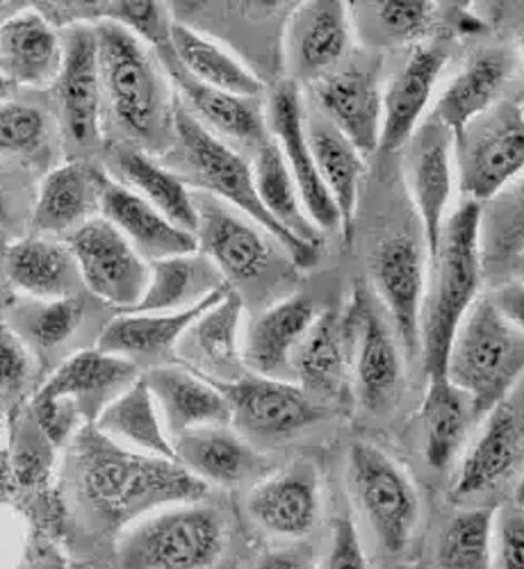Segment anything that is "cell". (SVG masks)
Here are the masks:
<instances>
[{
	"label": "cell",
	"instance_id": "6da1fadb",
	"mask_svg": "<svg viewBox=\"0 0 524 569\" xmlns=\"http://www.w3.org/2000/svg\"><path fill=\"white\" fill-rule=\"evenodd\" d=\"M67 492L91 536L119 540L156 510L206 501L210 488L178 460L126 449L85 423L69 451Z\"/></svg>",
	"mask_w": 524,
	"mask_h": 569
},
{
	"label": "cell",
	"instance_id": "7a4b0ae2",
	"mask_svg": "<svg viewBox=\"0 0 524 569\" xmlns=\"http://www.w3.org/2000/svg\"><path fill=\"white\" fill-rule=\"evenodd\" d=\"M482 203L463 201L449 212L441 244L428 262L426 295L419 321V362L424 376L447 373L456 330L482 297Z\"/></svg>",
	"mask_w": 524,
	"mask_h": 569
},
{
	"label": "cell",
	"instance_id": "3957f363",
	"mask_svg": "<svg viewBox=\"0 0 524 569\" xmlns=\"http://www.w3.org/2000/svg\"><path fill=\"white\" fill-rule=\"evenodd\" d=\"M99 64L110 117L126 141L141 151H169L174 144V110L160 60L156 62L137 34L115 21L93 23Z\"/></svg>",
	"mask_w": 524,
	"mask_h": 569
},
{
	"label": "cell",
	"instance_id": "277c9868",
	"mask_svg": "<svg viewBox=\"0 0 524 569\" xmlns=\"http://www.w3.org/2000/svg\"><path fill=\"white\" fill-rule=\"evenodd\" d=\"M169 151H174V160L182 171L178 176L187 184L192 182L204 194H210L256 221L288 251L297 267H313L317 262L319 251L295 240L263 208L256 192L251 162L204 128L178 99L174 110V144Z\"/></svg>",
	"mask_w": 524,
	"mask_h": 569
},
{
	"label": "cell",
	"instance_id": "5b68a950",
	"mask_svg": "<svg viewBox=\"0 0 524 569\" xmlns=\"http://www.w3.org/2000/svg\"><path fill=\"white\" fill-rule=\"evenodd\" d=\"M228 519L208 503H178L141 517L117 540L119 569H217L228 553Z\"/></svg>",
	"mask_w": 524,
	"mask_h": 569
},
{
	"label": "cell",
	"instance_id": "8992f818",
	"mask_svg": "<svg viewBox=\"0 0 524 569\" xmlns=\"http://www.w3.org/2000/svg\"><path fill=\"white\" fill-rule=\"evenodd\" d=\"M522 373L524 338L482 295L456 330L447 358L449 381L472 399L482 419L515 390Z\"/></svg>",
	"mask_w": 524,
	"mask_h": 569
},
{
	"label": "cell",
	"instance_id": "52a82bcc",
	"mask_svg": "<svg viewBox=\"0 0 524 569\" xmlns=\"http://www.w3.org/2000/svg\"><path fill=\"white\" fill-rule=\"evenodd\" d=\"M456 182L465 201L488 203L524 171V97L506 93L454 137Z\"/></svg>",
	"mask_w": 524,
	"mask_h": 569
},
{
	"label": "cell",
	"instance_id": "ba28073f",
	"mask_svg": "<svg viewBox=\"0 0 524 569\" xmlns=\"http://www.w3.org/2000/svg\"><path fill=\"white\" fill-rule=\"evenodd\" d=\"M347 488L378 547L390 556L406 553L422 517L408 471L376 445L356 442L347 456Z\"/></svg>",
	"mask_w": 524,
	"mask_h": 569
},
{
	"label": "cell",
	"instance_id": "9c48e42d",
	"mask_svg": "<svg viewBox=\"0 0 524 569\" xmlns=\"http://www.w3.org/2000/svg\"><path fill=\"white\" fill-rule=\"evenodd\" d=\"M522 469L524 392L515 388L482 417L479 431L456 460L449 499L458 508L484 506V499L515 486Z\"/></svg>",
	"mask_w": 524,
	"mask_h": 569
},
{
	"label": "cell",
	"instance_id": "30bf717a",
	"mask_svg": "<svg viewBox=\"0 0 524 569\" xmlns=\"http://www.w3.org/2000/svg\"><path fill=\"white\" fill-rule=\"evenodd\" d=\"M199 212L197 244L235 292L256 288L267 276L295 269L297 264L274 237L235 208L195 192Z\"/></svg>",
	"mask_w": 524,
	"mask_h": 569
},
{
	"label": "cell",
	"instance_id": "8fae6325",
	"mask_svg": "<svg viewBox=\"0 0 524 569\" xmlns=\"http://www.w3.org/2000/svg\"><path fill=\"white\" fill-rule=\"evenodd\" d=\"M352 326V392L369 415H388L404 395L406 356L372 290L358 288L345 310Z\"/></svg>",
	"mask_w": 524,
	"mask_h": 569
},
{
	"label": "cell",
	"instance_id": "7c38bea8",
	"mask_svg": "<svg viewBox=\"0 0 524 569\" xmlns=\"http://www.w3.org/2000/svg\"><path fill=\"white\" fill-rule=\"evenodd\" d=\"M217 388L228 399L230 426L254 447L285 445L324 419L322 403L295 381L245 373Z\"/></svg>",
	"mask_w": 524,
	"mask_h": 569
},
{
	"label": "cell",
	"instance_id": "4fadbf2b",
	"mask_svg": "<svg viewBox=\"0 0 524 569\" xmlns=\"http://www.w3.org/2000/svg\"><path fill=\"white\" fill-rule=\"evenodd\" d=\"M67 247L76 258L85 288L103 303L126 312L149 288V262L137 253L106 217L89 219L69 232Z\"/></svg>",
	"mask_w": 524,
	"mask_h": 569
},
{
	"label": "cell",
	"instance_id": "5bb4252c",
	"mask_svg": "<svg viewBox=\"0 0 524 569\" xmlns=\"http://www.w3.org/2000/svg\"><path fill=\"white\" fill-rule=\"evenodd\" d=\"M374 297L384 308L408 362H419V321L426 295L428 256L424 242L390 234L369 256Z\"/></svg>",
	"mask_w": 524,
	"mask_h": 569
},
{
	"label": "cell",
	"instance_id": "9a60e30c",
	"mask_svg": "<svg viewBox=\"0 0 524 569\" xmlns=\"http://www.w3.org/2000/svg\"><path fill=\"white\" fill-rule=\"evenodd\" d=\"M404 151V178L411 201L422 223V242L434 260L441 232L452 203L456 167H454V134L434 117H426Z\"/></svg>",
	"mask_w": 524,
	"mask_h": 569
},
{
	"label": "cell",
	"instance_id": "2e32d148",
	"mask_svg": "<svg viewBox=\"0 0 524 569\" xmlns=\"http://www.w3.org/2000/svg\"><path fill=\"white\" fill-rule=\"evenodd\" d=\"M265 112H267L269 134L278 144L285 158V164H288L299 187V194L310 221L322 234L340 230L343 228L340 212L336 203H333L326 184L322 182V176L317 171V164L308 144L301 87L290 78L280 80L269 93Z\"/></svg>",
	"mask_w": 524,
	"mask_h": 569
},
{
	"label": "cell",
	"instance_id": "e0dca14e",
	"mask_svg": "<svg viewBox=\"0 0 524 569\" xmlns=\"http://www.w3.org/2000/svg\"><path fill=\"white\" fill-rule=\"evenodd\" d=\"M53 84L65 137L85 151L101 147L103 82L93 26H76L69 30L62 69Z\"/></svg>",
	"mask_w": 524,
	"mask_h": 569
},
{
	"label": "cell",
	"instance_id": "ac0fdd59",
	"mask_svg": "<svg viewBox=\"0 0 524 569\" xmlns=\"http://www.w3.org/2000/svg\"><path fill=\"white\" fill-rule=\"evenodd\" d=\"M247 512L271 538L304 540L322 515L319 469L310 460H295L269 471L249 490Z\"/></svg>",
	"mask_w": 524,
	"mask_h": 569
},
{
	"label": "cell",
	"instance_id": "d6986e66",
	"mask_svg": "<svg viewBox=\"0 0 524 569\" xmlns=\"http://www.w3.org/2000/svg\"><path fill=\"white\" fill-rule=\"evenodd\" d=\"M310 89L319 114L340 130L365 158L380 149L384 84L378 67L347 62L310 84Z\"/></svg>",
	"mask_w": 524,
	"mask_h": 569
},
{
	"label": "cell",
	"instance_id": "ffe728a7",
	"mask_svg": "<svg viewBox=\"0 0 524 569\" xmlns=\"http://www.w3.org/2000/svg\"><path fill=\"white\" fill-rule=\"evenodd\" d=\"M354 43L352 14L345 3L315 0L293 10L285 30V62L290 80L310 82L347 64Z\"/></svg>",
	"mask_w": 524,
	"mask_h": 569
},
{
	"label": "cell",
	"instance_id": "44dd1931",
	"mask_svg": "<svg viewBox=\"0 0 524 569\" xmlns=\"http://www.w3.org/2000/svg\"><path fill=\"white\" fill-rule=\"evenodd\" d=\"M158 58L167 78L178 89V101L185 110L228 147L251 149L256 153L271 137L260 99L235 97V93L199 82L176 62L169 46L158 51Z\"/></svg>",
	"mask_w": 524,
	"mask_h": 569
},
{
	"label": "cell",
	"instance_id": "7402d4cb",
	"mask_svg": "<svg viewBox=\"0 0 524 569\" xmlns=\"http://www.w3.org/2000/svg\"><path fill=\"white\" fill-rule=\"evenodd\" d=\"M449 49L445 41H428L415 46L408 60L397 69L384 89V128H380V149L399 153L422 121L428 117L438 80L447 67Z\"/></svg>",
	"mask_w": 524,
	"mask_h": 569
},
{
	"label": "cell",
	"instance_id": "603a6c76",
	"mask_svg": "<svg viewBox=\"0 0 524 569\" xmlns=\"http://www.w3.org/2000/svg\"><path fill=\"white\" fill-rule=\"evenodd\" d=\"M245 312V299L233 288L210 306L176 347V360L180 367L204 376L206 381L224 386L235 383L247 371L243 360L240 323Z\"/></svg>",
	"mask_w": 524,
	"mask_h": 569
},
{
	"label": "cell",
	"instance_id": "cb8c5ba5",
	"mask_svg": "<svg viewBox=\"0 0 524 569\" xmlns=\"http://www.w3.org/2000/svg\"><path fill=\"white\" fill-rule=\"evenodd\" d=\"M228 290L230 284L210 295L206 301L178 312H119V317L101 330L97 349L132 360L137 367L147 365V369H154L167 365V360H176V347L187 328Z\"/></svg>",
	"mask_w": 524,
	"mask_h": 569
},
{
	"label": "cell",
	"instance_id": "d4e9b609",
	"mask_svg": "<svg viewBox=\"0 0 524 569\" xmlns=\"http://www.w3.org/2000/svg\"><path fill=\"white\" fill-rule=\"evenodd\" d=\"M317 317L319 310L315 301L304 295L283 297L258 312L247 326L243 340L247 371L290 381L293 358Z\"/></svg>",
	"mask_w": 524,
	"mask_h": 569
},
{
	"label": "cell",
	"instance_id": "484cf974",
	"mask_svg": "<svg viewBox=\"0 0 524 569\" xmlns=\"http://www.w3.org/2000/svg\"><path fill=\"white\" fill-rule=\"evenodd\" d=\"M513 73L515 56L511 49H506V46H484L463 62L458 73L443 89L428 117L438 119L456 137L467 123L488 112L506 97Z\"/></svg>",
	"mask_w": 524,
	"mask_h": 569
},
{
	"label": "cell",
	"instance_id": "4316f807",
	"mask_svg": "<svg viewBox=\"0 0 524 569\" xmlns=\"http://www.w3.org/2000/svg\"><path fill=\"white\" fill-rule=\"evenodd\" d=\"M293 381L319 403L343 401L352 392V326L345 312H319L293 358Z\"/></svg>",
	"mask_w": 524,
	"mask_h": 569
},
{
	"label": "cell",
	"instance_id": "83f0119b",
	"mask_svg": "<svg viewBox=\"0 0 524 569\" xmlns=\"http://www.w3.org/2000/svg\"><path fill=\"white\" fill-rule=\"evenodd\" d=\"M141 376L132 360L99 349H85L67 358L34 397L69 399L87 423H97L103 408Z\"/></svg>",
	"mask_w": 524,
	"mask_h": 569
},
{
	"label": "cell",
	"instance_id": "f1b7e54d",
	"mask_svg": "<svg viewBox=\"0 0 524 569\" xmlns=\"http://www.w3.org/2000/svg\"><path fill=\"white\" fill-rule=\"evenodd\" d=\"M176 458L208 488H237L269 473L267 458L233 426H206L174 440Z\"/></svg>",
	"mask_w": 524,
	"mask_h": 569
},
{
	"label": "cell",
	"instance_id": "f546056e",
	"mask_svg": "<svg viewBox=\"0 0 524 569\" xmlns=\"http://www.w3.org/2000/svg\"><path fill=\"white\" fill-rule=\"evenodd\" d=\"M158 410L162 412L165 431L171 442L189 431L206 426H228L230 406L224 392L204 376L180 365H160L145 371Z\"/></svg>",
	"mask_w": 524,
	"mask_h": 569
},
{
	"label": "cell",
	"instance_id": "4dcf8cb0",
	"mask_svg": "<svg viewBox=\"0 0 524 569\" xmlns=\"http://www.w3.org/2000/svg\"><path fill=\"white\" fill-rule=\"evenodd\" d=\"M101 212L149 262L199 251L195 234L174 226L160 210L106 171L101 178Z\"/></svg>",
	"mask_w": 524,
	"mask_h": 569
},
{
	"label": "cell",
	"instance_id": "1f68e13d",
	"mask_svg": "<svg viewBox=\"0 0 524 569\" xmlns=\"http://www.w3.org/2000/svg\"><path fill=\"white\" fill-rule=\"evenodd\" d=\"M65 46L43 14L23 10L0 23V76L14 89L56 82Z\"/></svg>",
	"mask_w": 524,
	"mask_h": 569
},
{
	"label": "cell",
	"instance_id": "d6a6232c",
	"mask_svg": "<svg viewBox=\"0 0 524 569\" xmlns=\"http://www.w3.org/2000/svg\"><path fill=\"white\" fill-rule=\"evenodd\" d=\"M3 273L10 290L37 301H56L78 295L82 278L67 244L43 234L21 237L6 247Z\"/></svg>",
	"mask_w": 524,
	"mask_h": 569
},
{
	"label": "cell",
	"instance_id": "836d02e7",
	"mask_svg": "<svg viewBox=\"0 0 524 569\" xmlns=\"http://www.w3.org/2000/svg\"><path fill=\"white\" fill-rule=\"evenodd\" d=\"M103 171L89 162H69L53 169L37 187L32 212L28 217L34 234L76 230L101 210Z\"/></svg>",
	"mask_w": 524,
	"mask_h": 569
},
{
	"label": "cell",
	"instance_id": "e575fe53",
	"mask_svg": "<svg viewBox=\"0 0 524 569\" xmlns=\"http://www.w3.org/2000/svg\"><path fill=\"white\" fill-rule=\"evenodd\" d=\"M474 421H479V415H476L472 399L449 381L447 373L426 378L419 423L428 467L443 471L456 465L467 447Z\"/></svg>",
	"mask_w": 524,
	"mask_h": 569
},
{
	"label": "cell",
	"instance_id": "d590c367",
	"mask_svg": "<svg viewBox=\"0 0 524 569\" xmlns=\"http://www.w3.org/2000/svg\"><path fill=\"white\" fill-rule=\"evenodd\" d=\"M108 167L117 176V182L160 210L174 226L197 237L199 212L195 194L176 171L156 162L147 151L121 144L108 153Z\"/></svg>",
	"mask_w": 524,
	"mask_h": 569
},
{
	"label": "cell",
	"instance_id": "8d00e7d4",
	"mask_svg": "<svg viewBox=\"0 0 524 569\" xmlns=\"http://www.w3.org/2000/svg\"><path fill=\"white\" fill-rule=\"evenodd\" d=\"M306 132L322 182L326 184L333 203H336L340 212V232L347 242H352L360 187L367 173V158L322 114L310 119L306 117Z\"/></svg>",
	"mask_w": 524,
	"mask_h": 569
},
{
	"label": "cell",
	"instance_id": "74e56055",
	"mask_svg": "<svg viewBox=\"0 0 524 569\" xmlns=\"http://www.w3.org/2000/svg\"><path fill=\"white\" fill-rule=\"evenodd\" d=\"M169 51L176 62L204 84L235 93L245 99H260L265 84L240 58L228 53L224 46L201 34L197 28L174 21L169 34Z\"/></svg>",
	"mask_w": 524,
	"mask_h": 569
},
{
	"label": "cell",
	"instance_id": "f35d334b",
	"mask_svg": "<svg viewBox=\"0 0 524 569\" xmlns=\"http://www.w3.org/2000/svg\"><path fill=\"white\" fill-rule=\"evenodd\" d=\"M149 288L141 301L126 312H178L226 288L219 269L199 251L149 262Z\"/></svg>",
	"mask_w": 524,
	"mask_h": 569
},
{
	"label": "cell",
	"instance_id": "ab89813d",
	"mask_svg": "<svg viewBox=\"0 0 524 569\" xmlns=\"http://www.w3.org/2000/svg\"><path fill=\"white\" fill-rule=\"evenodd\" d=\"M93 426L126 449L178 460L145 373L103 408Z\"/></svg>",
	"mask_w": 524,
	"mask_h": 569
},
{
	"label": "cell",
	"instance_id": "60d3db41",
	"mask_svg": "<svg viewBox=\"0 0 524 569\" xmlns=\"http://www.w3.org/2000/svg\"><path fill=\"white\" fill-rule=\"evenodd\" d=\"M251 167H254L256 192L267 214L285 232L293 234L295 240L322 251L324 234L310 221L299 194V187L271 137L254 153Z\"/></svg>",
	"mask_w": 524,
	"mask_h": 569
},
{
	"label": "cell",
	"instance_id": "b9f144b4",
	"mask_svg": "<svg viewBox=\"0 0 524 569\" xmlns=\"http://www.w3.org/2000/svg\"><path fill=\"white\" fill-rule=\"evenodd\" d=\"M495 508H458L438 533L432 569H493Z\"/></svg>",
	"mask_w": 524,
	"mask_h": 569
},
{
	"label": "cell",
	"instance_id": "7bdbcfd3",
	"mask_svg": "<svg viewBox=\"0 0 524 569\" xmlns=\"http://www.w3.org/2000/svg\"><path fill=\"white\" fill-rule=\"evenodd\" d=\"M524 253V171L482 208V260L495 276Z\"/></svg>",
	"mask_w": 524,
	"mask_h": 569
},
{
	"label": "cell",
	"instance_id": "ee69618b",
	"mask_svg": "<svg viewBox=\"0 0 524 569\" xmlns=\"http://www.w3.org/2000/svg\"><path fill=\"white\" fill-rule=\"evenodd\" d=\"M87 301L80 295L41 301L30 312H19L17 328L19 338L30 342L39 353H49L62 349L85 323Z\"/></svg>",
	"mask_w": 524,
	"mask_h": 569
},
{
	"label": "cell",
	"instance_id": "f6af8a7d",
	"mask_svg": "<svg viewBox=\"0 0 524 569\" xmlns=\"http://www.w3.org/2000/svg\"><path fill=\"white\" fill-rule=\"evenodd\" d=\"M369 34L380 46L415 43L428 34L438 14L434 3H417V0H386V3H365Z\"/></svg>",
	"mask_w": 524,
	"mask_h": 569
},
{
	"label": "cell",
	"instance_id": "bcb514c9",
	"mask_svg": "<svg viewBox=\"0 0 524 569\" xmlns=\"http://www.w3.org/2000/svg\"><path fill=\"white\" fill-rule=\"evenodd\" d=\"M49 141V119L26 103H0V156L30 158Z\"/></svg>",
	"mask_w": 524,
	"mask_h": 569
},
{
	"label": "cell",
	"instance_id": "7dc6e473",
	"mask_svg": "<svg viewBox=\"0 0 524 569\" xmlns=\"http://www.w3.org/2000/svg\"><path fill=\"white\" fill-rule=\"evenodd\" d=\"M91 10L97 12V17H103V21H115L141 41L154 43L156 51L169 46L174 21L160 3H103L91 6Z\"/></svg>",
	"mask_w": 524,
	"mask_h": 569
},
{
	"label": "cell",
	"instance_id": "c3c4849f",
	"mask_svg": "<svg viewBox=\"0 0 524 569\" xmlns=\"http://www.w3.org/2000/svg\"><path fill=\"white\" fill-rule=\"evenodd\" d=\"M493 569H524V508L506 503L495 510Z\"/></svg>",
	"mask_w": 524,
	"mask_h": 569
},
{
	"label": "cell",
	"instance_id": "681fc988",
	"mask_svg": "<svg viewBox=\"0 0 524 569\" xmlns=\"http://www.w3.org/2000/svg\"><path fill=\"white\" fill-rule=\"evenodd\" d=\"M32 376V356L14 330L0 326V397L10 399L26 390Z\"/></svg>",
	"mask_w": 524,
	"mask_h": 569
},
{
	"label": "cell",
	"instance_id": "f907efd6",
	"mask_svg": "<svg viewBox=\"0 0 524 569\" xmlns=\"http://www.w3.org/2000/svg\"><path fill=\"white\" fill-rule=\"evenodd\" d=\"M315 569H369L354 519L343 515L333 521L330 545Z\"/></svg>",
	"mask_w": 524,
	"mask_h": 569
},
{
	"label": "cell",
	"instance_id": "816d5d0a",
	"mask_svg": "<svg viewBox=\"0 0 524 569\" xmlns=\"http://www.w3.org/2000/svg\"><path fill=\"white\" fill-rule=\"evenodd\" d=\"M497 312L524 338V280L508 278L488 295Z\"/></svg>",
	"mask_w": 524,
	"mask_h": 569
},
{
	"label": "cell",
	"instance_id": "f5cc1de1",
	"mask_svg": "<svg viewBox=\"0 0 524 569\" xmlns=\"http://www.w3.org/2000/svg\"><path fill=\"white\" fill-rule=\"evenodd\" d=\"M317 562L319 560L310 547L293 545L263 553L251 569H315Z\"/></svg>",
	"mask_w": 524,
	"mask_h": 569
},
{
	"label": "cell",
	"instance_id": "db71d44e",
	"mask_svg": "<svg viewBox=\"0 0 524 569\" xmlns=\"http://www.w3.org/2000/svg\"><path fill=\"white\" fill-rule=\"evenodd\" d=\"M17 569H80L65 558L51 540H34Z\"/></svg>",
	"mask_w": 524,
	"mask_h": 569
},
{
	"label": "cell",
	"instance_id": "11a10c76",
	"mask_svg": "<svg viewBox=\"0 0 524 569\" xmlns=\"http://www.w3.org/2000/svg\"><path fill=\"white\" fill-rule=\"evenodd\" d=\"M12 173L0 164V228H10L21 219V194Z\"/></svg>",
	"mask_w": 524,
	"mask_h": 569
},
{
	"label": "cell",
	"instance_id": "9f6ffc18",
	"mask_svg": "<svg viewBox=\"0 0 524 569\" xmlns=\"http://www.w3.org/2000/svg\"><path fill=\"white\" fill-rule=\"evenodd\" d=\"M3 253H6V247L0 244V306L10 301V284H8L6 273H3Z\"/></svg>",
	"mask_w": 524,
	"mask_h": 569
},
{
	"label": "cell",
	"instance_id": "6f0895ef",
	"mask_svg": "<svg viewBox=\"0 0 524 569\" xmlns=\"http://www.w3.org/2000/svg\"><path fill=\"white\" fill-rule=\"evenodd\" d=\"M504 276H508V278H520V280H524V253H520L508 267H506V271H504Z\"/></svg>",
	"mask_w": 524,
	"mask_h": 569
},
{
	"label": "cell",
	"instance_id": "680465c9",
	"mask_svg": "<svg viewBox=\"0 0 524 569\" xmlns=\"http://www.w3.org/2000/svg\"><path fill=\"white\" fill-rule=\"evenodd\" d=\"M511 503L517 508H524V473L517 479V483L511 490Z\"/></svg>",
	"mask_w": 524,
	"mask_h": 569
},
{
	"label": "cell",
	"instance_id": "91938a15",
	"mask_svg": "<svg viewBox=\"0 0 524 569\" xmlns=\"http://www.w3.org/2000/svg\"><path fill=\"white\" fill-rule=\"evenodd\" d=\"M10 93H14V87L3 76H0V101L6 103V99H10Z\"/></svg>",
	"mask_w": 524,
	"mask_h": 569
},
{
	"label": "cell",
	"instance_id": "94428289",
	"mask_svg": "<svg viewBox=\"0 0 524 569\" xmlns=\"http://www.w3.org/2000/svg\"><path fill=\"white\" fill-rule=\"evenodd\" d=\"M517 46H520V60H522V64H524V23H522V28H520V37H517Z\"/></svg>",
	"mask_w": 524,
	"mask_h": 569
},
{
	"label": "cell",
	"instance_id": "6125c7cd",
	"mask_svg": "<svg viewBox=\"0 0 524 569\" xmlns=\"http://www.w3.org/2000/svg\"><path fill=\"white\" fill-rule=\"evenodd\" d=\"M0 406H3V397H0Z\"/></svg>",
	"mask_w": 524,
	"mask_h": 569
},
{
	"label": "cell",
	"instance_id": "be15d7a7",
	"mask_svg": "<svg viewBox=\"0 0 524 569\" xmlns=\"http://www.w3.org/2000/svg\"><path fill=\"white\" fill-rule=\"evenodd\" d=\"M0 326H3V321H0Z\"/></svg>",
	"mask_w": 524,
	"mask_h": 569
}]
</instances>
